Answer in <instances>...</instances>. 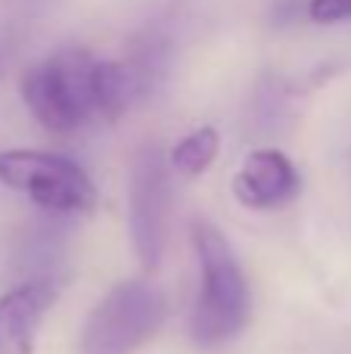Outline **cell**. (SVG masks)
<instances>
[{"label":"cell","instance_id":"6","mask_svg":"<svg viewBox=\"0 0 351 354\" xmlns=\"http://www.w3.org/2000/svg\"><path fill=\"white\" fill-rule=\"evenodd\" d=\"M302 189L296 165L280 149H255L246 156L243 168L234 177V193L246 208L271 212L292 202Z\"/></svg>","mask_w":351,"mask_h":354},{"label":"cell","instance_id":"7","mask_svg":"<svg viewBox=\"0 0 351 354\" xmlns=\"http://www.w3.org/2000/svg\"><path fill=\"white\" fill-rule=\"evenodd\" d=\"M56 289L50 280H28L0 295V354H35L37 330Z\"/></svg>","mask_w":351,"mask_h":354},{"label":"cell","instance_id":"4","mask_svg":"<svg viewBox=\"0 0 351 354\" xmlns=\"http://www.w3.org/2000/svg\"><path fill=\"white\" fill-rule=\"evenodd\" d=\"M165 295L149 283H118L84 324V354H131L165 324Z\"/></svg>","mask_w":351,"mask_h":354},{"label":"cell","instance_id":"8","mask_svg":"<svg viewBox=\"0 0 351 354\" xmlns=\"http://www.w3.org/2000/svg\"><path fill=\"white\" fill-rule=\"evenodd\" d=\"M218 149H221V137H218L215 128H196L178 140V147L171 149L168 162L180 177H199L211 168V162L218 159Z\"/></svg>","mask_w":351,"mask_h":354},{"label":"cell","instance_id":"5","mask_svg":"<svg viewBox=\"0 0 351 354\" xmlns=\"http://www.w3.org/2000/svg\"><path fill=\"white\" fill-rule=\"evenodd\" d=\"M168 205H171V183H168L165 156L155 143H146L131 159V236L143 270H155L162 261Z\"/></svg>","mask_w":351,"mask_h":354},{"label":"cell","instance_id":"3","mask_svg":"<svg viewBox=\"0 0 351 354\" xmlns=\"http://www.w3.org/2000/svg\"><path fill=\"white\" fill-rule=\"evenodd\" d=\"M0 183L56 214H87L97 205V187L87 171L56 153L6 149L0 153Z\"/></svg>","mask_w":351,"mask_h":354},{"label":"cell","instance_id":"9","mask_svg":"<svg viewBox=\"0 0 351 354\" xmlns=\"http://www.w3.org/2000/svg\"><path fill=\"white\" fill-rule=\"evenodd\" d=\"M308 19L317 25H339L351 19V0H308Z\"/></svg>","mask_w":351,"mask_h":354},{"label":"cell","instance_id":"2","mask_svg":"<svg viewBox=\"0 0 351 354\" xmlns=\"http://www.w3.org/2000/svg\"><path fill=\"white\" fill-rule=\"evenodd\" d=\"M93 56L87 50L66 47L35 62L22 75V100L31 115L53 134H72L93 115Z\"/></svg>","mask_w":351,"mask_h":354},{"label":"cell","instance_id":"10","mask_svg":"<svg viewBox=\"0 0 351 354\" xmlns=\"http://www.w3.org/2000/svg\"><path fill=\"white\" fill-rule=\"evenodd\" d=\"M10 41H6V37H0V72H3L6 68V59H10Z\"/></svg>","mask_w":351,"mask_h":354},{"label":"cell","instance_id":"1","mask_svg":"<svg viewBox=\"0 0 351 354\" xmlns=\"http://www.w3.org/2000/svg\"><path fill=\"white\" fill-rule=\"evenodd\" d=\"M199 255V295L190 317V336L199 348H221L249 320V283L230 243L211 221H193Z\"/></svg>","mask_w":351,"mask_h":354}]
</instances>
